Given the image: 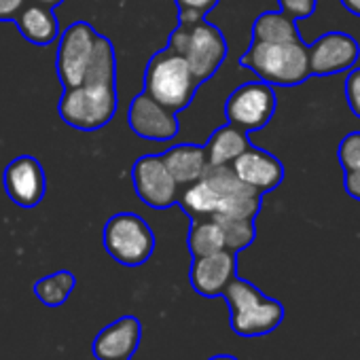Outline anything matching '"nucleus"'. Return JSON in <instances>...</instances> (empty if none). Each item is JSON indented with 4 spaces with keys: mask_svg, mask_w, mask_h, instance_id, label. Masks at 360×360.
Returning a JSON list of instances; mask_svg holds the SVG:
<instances>
[{
    "mask_svg": "<svg viewBox=\"0 0 360 360\" xmlns=\"http://www.w3.org/2000/svg\"><path fill=\"white\" fill-rule=\"evenodd\" d=\"M339 3L343 5L345 11H349L352 15L360 18V0H339Z\"/></svg>",
    "mask_w": 360,
    "mask_h": 360,
    "instance_id": "c756f323",
    "label": "nucleus"
},
{
    "mask_svg": "<svg viewBox=\"0 0 360 360\" xmlns=\"http://www.w3.org/2000/svg\"><path fill=\"white\" fill-rule=\"evenodd\" d=\"M223 231V242H225V250L231 252H242L244 248H248L255 238H257V227L255 221H246V219H214Z\"/></svg>",
    "mask_w": 360,
    "mask_h": 360,
    "instance_id": "5701e85b",
    "label": "nucleus"
},
{
    "mask_svg": "<svg viewBox=\"0 0 360 360\" xmlns=\"http://www.w3.org/2000/svg\"><path fill=\"white\" fill-rule=\"evenodd\" d=\"M127 123L138 138L150 142H169L178 136V112L159 104L146 91L138 94L127 108Z\"/></svg>",
    "mask_w": 360,
    "mask_h": 360,
    "instance_id": "9d476101",
    "label": "nucleus"
},
{
    "mask_svg": "<svg viewBox=\"0 0 360 360\" xmlns=\"http://www.w3.org/2000/svg\"><path fill=\"white\" fill-rule=\"evenodd\" d=\"M34 3H39V5H43V7H47V9H58L60 5H64V0H34Z\"/></svg>",
    "mask_w": 360,
    "mask_h": 360,
    "instance_id": "7c9ffc66",
    "label": "nucleus"
},
{
    "mask_svg": "<svg viewBox=\"0 0 360 360\" xmlns=\"http://www.w3.org/2000/svg\"><path fill=\"white\" fill-rule=\"evenodd\" d=\"M252 41H261V43L301 41L297 20H292L284 11H265L252 24Z\"/></svg>",
    "mask_w": 360,
    "mask_h": 360,
    "instance_id": "6ab92c4d",
    "label": "nucleus"
},
{
    "mask_svg": "<svg viewBox=\"0 0 360 360\" xmlns=\"http://www.w3.org/2000/svg\"><path fill=\"white\" fill-rule=\"evenodd\" d=\"M167 47L187 60L200 83L217 75L229 51L223 32L206 20L195 24H178L169 34Z\"/></svg>",
    "mask_w": 360,
    "mask_h": 360,
    "instance_id": "20e7f679",
    "label": "nucleus"
},
{
    "mask_svg": "<svg viewBox=\"0 0 360 360\" xmlns=\"http://www.w3.org/2000/svg\"><path fill=\"white\" fill-rule=\"evenodd\" d=\"M345 100L349 110L360 119V68H352L345 79Z\"/></svg>",
    "mask_w": 360,
    "mask_h": 360,
    "instance_id": "bb28decb",
    "label": "nucleus"
},
{
    "mask_svg": "<svg viewBox=\"0 0 360 360\" xmlns=\"http://www.w3.org/2000/svg\"><path fill=\"white\" fill-rule=\"evenodd\" d=\"M106 252L125 267L144 265L155 250V233L148 223L134 212H119L110 217L102 231Z\"/></svg>",
    "mask_w": 360,
    "mask_h": 360,
    "instance_id": "423d86ee",
    "label": "nucleus"
},
{
    "mask_svg": "<svg viewBox=\"0 0 360 360\" xmlns=\"http://www.w3.org/2000/svg\"><path fill=\"white\" fill-rule=\"evenodd\" d=\"M231 167L244 185L252 187L261 195L271 193L284 180L282 161L276 155L252 144L231 163Z\"/></svg>",
    "mask_w": 360,
    "mask_h": 360,
    "instance_id": "ddd939ff",
    "label": "nucleus"
},
{
    "mask_svg": "<svg viewBox=\"0 0 360 360\" xmlns=\"http://www.w3.org/2000/svg\"><path fill=\"white\" fill-rule=\"evenodd\" d=\"M343 189L349 198L360 202V167L343 174Z\"/></svg>",
    "mask_w": 360,
    "mask_h": 360,
    "instance_id": "c85d7f7f",
    "label": "nucleus"
},
{
    "mask_svg": "<svg viewBox=\"0 0 360 360\" xmlns=\"http://www.w3.org/2000/svg\"><path fill=\"white\" fill-rule=\"evenodd\" d=\"M3 183L9 200L26 210L37 208L47 191L45 169L41 161L30 155H20L5 167Z\"/></svg>",
    "mask_w": 360,
    "mask_h": 360,
    "instance_id": "f8f14e48",
    "label": "nucleus"
},
{
    "mask_svg": "<svg viewBox=\"0 0 360 360\" xmlns=\"http://www.w3.org/2000/svg\"><path fill=\"white\" fill-rule=\"evenodd\" d=\"M307 53L311 77H330L356 66L360 45L347 32H326L307 47Z\"/></svg>",
    "mask_w": 360,
    "mask_h": 360,
    "instance_id": "9b49d317",
    "label": "nucleus"
},
{
    "mask_svg": "<svg viewBox=\"0 0 360 360\" xmlns=\"http://www.w3.org/2000/svg\"><path fill=\"white\" fill-rule=\"evenodd\" d=\"M13 22L20 34L37 47H47L56 39H60V24H58L56 11L34 3V0L32 3L28 0V5L18 13Z\"/></svg>",
    "mask_w": 360,
    "mask_h": 360,
    "instance_id": "f3484780",
    "label": "nucleus"
},
{
    "mask_svg": "<svg viewBox=\"0 0 360 360\" xmlns=\"http://www.w3.org/2000/svg\"><path fill=\"white\" fill-rule=\"evenodd\" d=\"M28 0H0V22H13Z\"/></svg>",
    "mask_w": 360,
    "mask_h": 360,
    "instance_id": "cd10ccee",
    "label": "nucleus"
},
{
    "mask_svg": "<svg viewBox=\"0 0 360 360\" xmlns=\"http://www.w3.org/2000/svg\"><path fill=\"white\" fill-rule=\"evenodd\" d=\"M280 11L290 15L292 20H307L314 11L318 0H278Z\"/></svg>",
    "mask_w": 360,
    "mask_h": 360,
    "instance_id": "a878e982",
    "label": "nucleus"
},
{
    "mask_svg": "<svg viewBox=\"0 0 360 360\" xmlns=\"http://www.w3.org/2000/svg\"><path fill=\"white\" fill-rule=\"evenodd\" d=\"M187 246L191 257H206L212 252H219L225 248L223 242V231L214 219H198L191 223L189 236H187Z\"/></svg>",
    "mask_w": 360,
    "mask_h": 360,
    "instance_id": "4be33fe9",
    "label": "nucleus"
},
{
    "mask_svg": "<svg viewBox=\"0 0 360 360\" xmlns=\"http://www.w3.org/2000/svg\"><path fill=\"white\" fill-rule=\"evenodd\" d=\"M142 339V322L134 316H121L104 326L94 339L96 360H131Z\"/></svg>",
    "mask_w": 360,
    "mask_h": 360,
    "instance_id": "2eb2a0df",
    "label": "nucleus"
},
{
    "mask_svg": "<svg viewBox=\"0 0 360 360\" xmlns=\"http://www.w3.org/2000/svg\"><path fill=\"white\" fill-rule=\"evenodd\" d=\"M96 39L98 32L87 22H75L62 32L56 68L64 87H75L83 83L94 56Z\"/></svg>",
    "mask_w": 360,
    "mask_h": 360,
    "instance_id": "6e6552de",
    "label": "nucleus"
},
{
    "mask_svg": "<svg viewBox=\"0 0 360 360\" xmlns=\"http://www.w3.org/2000/svg\"><path fill=\"white\" fill-rule=\"evenodd\" d=\"M131 185L140 202L153 210H165L178 202L180 187L167 172L161 155H142L131 165Z\"/></svg>",
    "mask_w": 360,
    "mask_h": 360,
    "instance_id": "1a4fd4ad",
    "label": "nucleus"
},
{
    "mask_svg": "<svg viewBox=\"0 0 360 360\" xmlns=\"http://www.w3.org/2000/svg\"><path fill=\"white\" fill-rule=\"evenodd\" d=\"M200 85L187 60L169 47L157 51L144 70V91L174 112L185 110L193 102Z\"/></svg>",
    "mask_w": 360,
    "mask_h": 360,
    "instance_id": "7ed1b4c3",
    "label": "nucleus"
},
{
    "mask_svg": "<svg viewBox=\"0 0 360 360\" xmlns=\"http://www.w3.org/2000/svg\"><path fill=\"white\" fill-rule=\"evenodd\" d=\"M204 146L208 153V165H231L250 146V140L248 131L227 123L214 129Z\"/></svg>",
    "mask_w": 360,
    "mask_h": 360,
    "instance_id": "a211bd4d",
    "label": "nucleus"
},
{
    "mask_svg": "<svg viewBox=\"0 0 360 360\" xmlns=\"http://www.w3.org/2000/svg\"><path fill=\"white\" fill-rule=\"evenodd\" d=\"M83 83L117 85V58H115V47L108 37L98 34L94 56H91V62H89Z\"/></svg>",
    "mask_w": 360,
    "mask_h": 360,
    "instance_id": "aec40b11",
    "label": "nucleus"
},
{
    "mask_svg": "<svg viewBox=\"0 0 360 360\" xmlns=\"http://www.w3.org/2000/svg\"><path fill=\"white\" fill-rule=\"evenodd\" d=\"M276 106L278 98L274 87L263 81H250L231 91L225 102V117L244 131H257L271 121Z\"/></svg>",
    "mask_w": 360,
    "mask_h": 360,
    "instance_id": "0eeeda50",
    "label": "nucleus"
},
{
    "mask_svg": "<svg viewBox=\"0 0 360 360\" xmlns=\"http://www.w3.org/2000/svg\"><path fill=\"white\" fill-rule=\"evenodd\" d=\"M219 0H176L178 7V24H195L202 22Z\"/></svg>",
    "mask_w": 360,
    "mask_h": 360,
    "instance_id": "b1692460",
    "label": "nucleus"
},
{
    "mask_svg": "<svg viewBox=\"0 0 360 360\" xmlns=\"http://www.w3.org/2000/svg\"><path fill=\"white\" fill-rule=\"evenodd\" d=\"M161 159L180 189L200 180L208 169V153L202 144H176L161 153Z\"/></svg>",
    "mask_w": 360,
    "mask_h": 360,
    "instance_id": "dca6fc26",
    "label": "nucleus"
},
{
    "mask_svg": "<svg viewBox=\"0 0 360 360\" xmlns=\"http://www.w3.org/2000/svg\"><path fill=\"white\" fill-rule=\"evenodd\" d=\"M77 286V276L68 269H62V271H56L51 276H45L41 278L32 290L37 295V299L47 305V307H60L68 301L70 292L75 290Z\"/></svg>",
    "mask_w": 360,
    "mask_h": 360,
    "instance_id": "412c9836",
    "label": "nucleus"
},
{
    "mask_svg": "<svg viewBox=\"0 0 360 360\" xmlns=\"http://www.w3.org/2000/svg\"><path fill=\"white\" fill-rule=\"evenodd\" d=\"M238 276V255L231 250H219L206 257H195L191 263V286L202 297H223L227 284Z\"/></svg>",
    "mask_w": 360,
    "mask_h": 360,
    "instance_id": "4468645a",
    "label": "nucleus"
},
{
    "mask_svg": "<svg viewBox=\"0 0 360 360\" xmlns=\"http://www.w3.org/2000/svg\"><path fill=\"white\" fill-rule=\"evenodd\" d=\"M240 66L252 70L259 81L271 87H295L311 77L309 53L303 41L261 43L252 41L240 58Z\"/></svg>",
    "mask_w": 360,
    "mask_h": 360,
    "instance_id": "f257e3e1",
    "label": "nucleus"
},
{
    "mask_svg": "<svg viewBox=\"0 0 360 360\" xmlns=\"http://www.w3.org/2000/svg\"><path fill=\"white\" fill-rule=\"evenodd\" d=\"M223 297L229 305L231 330L240 337H263L274 333L284 320V305L263 295L255 284L233 278Z\"/></svg>",
    "mask_w": 360,
    "mask_h": 360,
    "instance_id": "f03ea898",
    "label": "nucleus"
},
{
    "mask_svg": "<svg viewBox=\"0 0 360 360\" xmlns=\"http://www.w3.org/2000/svg\"><path fill=\"white\" fill-rule=\"evenodd\" d=\"M208 360H240V358L229 356V354H219V356H212V358H208Z\"/></svg>",
    "mask_w": 360,
    "mask_h": 360,
    "instance_id": "2f4dec72",
    "label": "nucleus"
},
{
    "mask_svg": "<svg viewBox=\"0 0 360 360\" xmlns=\"http://www.w3.org/2000/svg\"><path fill=\"white\" fill-rule=\"evenodd\" d=\"M58 112L68 127L96 131L106 127L117 112V85L81 83L64 87Z\"/></svg>",
    "mask_w": 360,
    "mask_h": 360,
    "instance_id": "39448f33",
    "label": "nucleus"
},
{
    "mask_svg": "<svg viewBox=\"0 0 360 360\" xmlns=\"http://www.w3.org/2000/svg\"><path fill=\"white\" fill-rule=\"evenodd\" d=\"M337 159L343 172H352L360 167V131H349L343 136L337 148Z\"/></svg>",
    "mask_w": 360,
    "mask_h": 360,
    "instance_id": "393cba45",
    "label": "nucleus"
}]
</instances>
